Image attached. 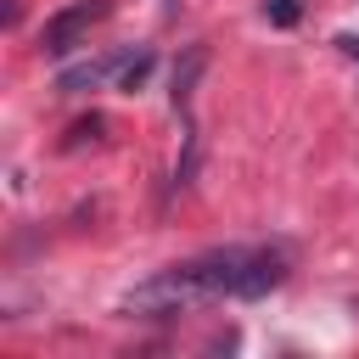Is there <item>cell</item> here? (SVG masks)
<instances>
[{
    "label": "cell",
    "mask_w": 359,
    "mask_h": 359,
    "mask_svg": "<svg viewBox=\"0 0 359 359\" xmlns=\"http://www.w3.org/2000/svg\"><path fill=\"white\" fill-rule=\"evenodd\" d=\"M280 280H286V258L280 252H269V247H213L202 258H185V264L140 280L123 297V309L129 314H180V309L213 303V297L252 303V297L275 292Z\"/></svg>",
    "instance_id": "obj_1"
},
{
    "label": "cell",
    "mask_w": 359,
    "mask_h": 359,
    "mask_svg": "<svg viewBox=\"0 0 359 359\" xmlns=\"http://www.w3.org/2000/svg\"><path fill=\"white\" fill-rule=\"evenodd\" d=\"M95 17H101V6H95V0L62 6V11H56V17L45 22V28H39V50H45V56H67V50H79Z\"/></svg>",
    "instance_id": "obj_2"
},
{
    "label": "cell",
    "mask_w": 359,
    "mask_h": 359,
    "mask_svg": "<svg viewBox=\"0 0 359 359\" xmlns=\"http://www.w3.org/2000/svg\"><path fill=\"white\" fill-rule=\"evenodd\" d=\"M123 56H101V62H79V67H62L56 73V95H84V90H101L107 73H118Z\"/></svg>",
    "instance_id": "obj_3"
},
{
    "label": "cell",
    "mask_w": 359,
    "mask_h": 359,
    "mask_svg": "<svg viewBox=\"0 0 359 359\" xmlns=\"http://www.w3.org/2000/svg\"><path fill=\"white\" fill-rule=\"evenodd\" d=\"M202 67H208V45H185V56H180V67H174V107L185 112L191 107V95H196V79H202Z\"/></svg>",
    "instance_id": "obj_4"
},
{
    "label": "cell",
    "mask_w": 359,
    "mask_h": 359,
    "mask_svg": "<svg viewBox=\"0 0 359 359\" xmlns=\"http://www.w3.org/2000/svg\"><path fill=\"white\" fill-rule=\"evenodd\" d=\"M146 73H151V50H135V56H123V67H118V79H123L129 95L146 84Z\"/></svg>",
    "instance_id": "obj_5"
},
{
    "label": "cell",
    "mask_w": 359,
    "mask_h": 359,
    "mask_svg": "<svg viewBox=\"0 0 359 359\" xmlns=\"http://www.w3.org/2000/svg\"><path fill=\"white\" fill-rule=\"evenodd\" d=\"M264 17H269L275 28H292V22L303 17V0H264Z\"/></svg>",
    "instance_id": "obj_6"
},
{
    "label": "cell",
    "mask_w": 359,
    "mask_h": 359,
    "mask_svg": "<svg viewBox=\"0 0 359 359\" xmlns=\"http://www.w3.org/2000/svg\"><path fill=\"white\" fill-rule=\"evenodd\" d=\"M95 135H101V118L90 112V118H79V123L67 129V146H84V140H95Z\"/></svg>",
    "instance_id": "obj_7"
},
{
    "label": "cell",
    "mask_w": 359,
    "mask_h": 359,
    "mask_svg": "<svg viewBox=\"0 0 359 359\" xmlns=\"http://www.w3.org/2000/svg\"><path fill=\"white\" fill-rule=\"evenodd\" d=\"M337 45H342V50H348V56L359 62V34H337Z\"/></svg>",
    "instance_id": "obj_8"
}]
</instances>
